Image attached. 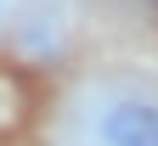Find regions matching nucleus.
I'll return each mask as SVG.
<instances>
[{
  "label": "nucleus",
  "mask_w": 158,
  "mask_h": 146,
  "mask_svg": "<svg viewBox=\"0 0 158 146\" xmlns=\"http://www.w3.org/2000/svg\"><path fill=\"white\" fill-rule=\"evenodd\" d=\"M96 135L107 146H158V107L152 101H118L102 112Z\"/></svg>",
  "instance_id": "obj_1"
}]
</instances>
